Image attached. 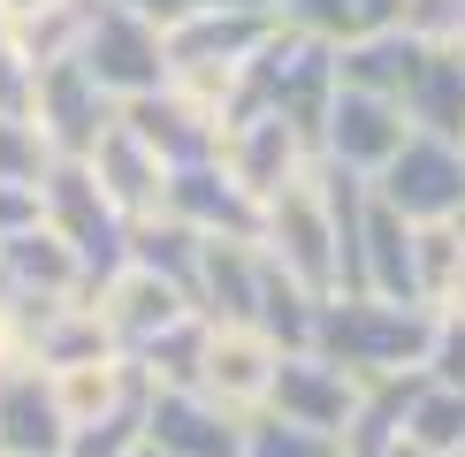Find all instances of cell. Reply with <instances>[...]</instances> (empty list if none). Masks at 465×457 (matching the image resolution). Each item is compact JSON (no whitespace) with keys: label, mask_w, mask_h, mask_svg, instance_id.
Returning a JSON list of instances; mask_svg holds the SVG:
<instances>
[{"label":"cell","mask_w":465,"mask_h":457,"mask_svg":"<svg viewBox=\"0 0 465 457\" xmlns=\"http://www.w3.org/2000/svg\"><path fill=\"white\" fill-rule=\"evenodd\" d=\"M54 168V152H46V138H38V122L31 114H0V176L8 183H38Z\"/></svg>","instance_id":"obj_31"},{"label":"cell","mask_w":465,"mask_h":457,"mask_svg":"<svg viewBox=\"0 0 465 457\" xmlns=\"http://www.w3.org/2000/svg\"><path fill=\"white\" fill-rule=\"evenodd\" d=\"M374 457H420V450H412V442H404V434H397V442H381Z\"/></svg>","instance_id":"obj_42"},{"label":"cell","mask_w":465,"mask_h":457,"mask_svg":"<svg viewBox=\"0 0 465 457\" xmlns=\"http://www.w3.org/2000/svg\"><path fill=\"white\" fill-rule=\"evenodd\" d=\"M397 107H404V122H412V130L465 138V53L458 46H428V53H420V69L404 76Z\"/></svg>","instance_id":"obj_21"},{"label":"cell","mask_w":465,"mask_h":457,"mask_svg":"<svg viewBox=\"0 0 465 457\" xmlns=\"http://www.w3.org/2000/svg\"><path fill=\"white\" fill-rule=\"evenodd\" d=\"M76 62H84L114 100H138V92L168 84V31L153 15L123 8V0H92L76 15Z\"/></svg>","instance_id":"obj_2"},{"label":"cell","mask_w":465,"mask_h":457,"mask_svg":"<svg viewBox=\"0 0 465 457\" xmlns=\"http://www.w3.org/2000/svg\"><path fill=\"white\" fill-rule=\"evenodd\" d=\"M69 450V419L54 404V381L38 358L0 366V457H54Z\"/></svg>","instance_id":"obj_14"},{"label":"cell","mask_w":465,"mask_h":457,"mask_svg":"<svg viewBox=\"0 0 465 457\" xmlns=\"http://www.w3.org/2000/svg\"><path fill=\"white\" fill-rule=\"evenodd\" d=\"M123 122L161 152V168H191V160H214L222 152V114L206 100H191L183 84H161V92L123 100Z\"/></svg>","instance_id":"obj_11"},{"label":"cell","mask_w":465,"mask_h":457,"mask_svg":"<svg viewBox=\"0 0 465 457\" xmlns=\"http://www.w3.org/2000/svg\"><path fill=\"white\" fill-rule=\"evenodd\" d=\"M442 305H450V313H465V259H458V275H450V290H442Z\"/></svg>","instance_id":"obj_40"},{"label":"cell","mask_w":465,"mask_h":457,"mask_svg":"<svg viewBox=\"0 0 465 457\" xmlns=\"http://www.w3.org/2000/svg\"><path fill=\"white\" fill-rule=\"evenodd\" d=\"M428 328H435V305L420 297H374V290H336L321 297L313 313V351L336 358L343 374H397V366H420L428 351Z\"/></svg>","instance_id":"obj_1"},{"label":"cell","mask_w":465,"mask_h":457,"mask_svg":"<svg viewBox=\"0 0 465 457\" xmlns=\"http://www.w3.org/2000/svg\"><path fill=\"white\" fill-rule=\"evenodd\" d=\"M252 305H260V237H206L199 244V282H191V313L252 320Z\"/></svg>","instance_id":"obj_18"},{"label":"cell","mask_w":465,"mask_h":457,"mask_svg":"<svg viewBox=\"0 0 465 457\" xmlns=\"http://www.w3.org/2000/svg\"><path fill=\"white\" fill-rule=\"evenodd\" d=\"M412 0H359V31H404Z\"/></svg>","instance_id":"obj_37"},{"label":"cell","mask_w":465,"mask_h":457,"mask_svg":"<svg viewBox=\"0 0 465 457\" xmlns=\"http://www.w3.org/2000/svg\"><path fill=\"white\" fill-rule=\"evenodd\" d=\"M420 366H397V374H366L359 381V404H351V419L336 427V450L343 457H374L381 442H397L404 434V404L420 396Z\"/></svg>","instance_id":"obj_22"},{"label":"cell","mask_w":465,"mask_h":457,"mask_svg":"<svg viewBox=\"0 0 465 457\" xmlns=\"http://www.w3.org/2000/svg\"><path fill=\"white\" fill-rule=\"evenodd\" d=\"M84 297H92V313H100V328H107V343L114 351H145L153 335L168 328V320H183L191 313V297L176 290V282H161V275H145V267H114V275H100V282H84Z\"/></svg>","instance_id":"obj_8"},{"label":"cell","mask_w":465,"mask_h":457,"mask_svg":"<svg viewBox=\"0 0 465 457\" xmlns=\"http://www.w3.org/2000/svg\"><path fill=\"white\" fill-rule=\"evenodd\" d=\"M442 457H465V450H442Z\"/></svg>","instance_id":"obj_43"},{"label":"cell","mask_w":465,"mask_h":457,"mask_svg":"<svg viewBox=\"0 0 465 457\" xmlns=\"http://www.w3.org/2000/svg\"><path fill=\"white\" fill-rule=\"evenodd\" d=\"M54 8H76V15H84L92 0H0V24L24 31V24H38V15H54Z\"/></svg>","instance_id":"obj_36"},{"label":"cell","mask_w":465,"mask_h":457,"mask_svg":"<svg viewBox=\"0 0 465 457\" xmlns=\"http://www.w3.org/2000/svg\"><path fill=\"white\" fill-rule=\"evenodd\" d=\"M199 351H206V313H183L130 358H138V374L153 389H191V381H199Z\"/></svg>","instance_id":"obj_27"},{"label":"cell","mask_w":465,"mask_h":457,"mask_svg":"<svg viewBox=\"0 0 465 457\" xmlns=\"http://www.w3.org/2000/svg\"><path fill=\"white\" fill-rule=\"evenodd\" d=\"M123 457H168V450H161V442H153V434H138V442H130Z\"/></svg>","instance_id":"obj_41"},{"label":"cell","mask_w":465,"mask_h":457,"mask_svg":"<svg viewBox=\"0 0 465 457\" xmlns=\"http://www.w3.org/2000/svg\"><path fill=\"white\" fill-rule=\"evenodd\" d=\"M199 228H183L168 206H153V214L130 221V237H123V259L130 267H145V275H161V282H176V290L191 297V282H199Z\"/></svg>","instance_id":"obj_24"},{"label":"cell","mask_w":465,"mask_h":457,"mask_svg":"<svg viewBox=\"0 0 465 457\" xmlns=\"http://www.w3.org/2000/svg\"><path fill=\"white\" fill-rule=\"evenodd\" d=\"M237 457H343L336 450V434H321V427H298V419H282V412H244V434H237Z\"/></svg>","instance_id":"obj_28"},{"label":"cell","mask_w":465,"mask_h":457,"mask_svg":"<svg viewBox=\"0 0 465 457\" xmlns=\"http://www.w3.org/2000/svg\"><path fill=\"white\" fill-rule=\"evenodd\" d=\"M420 374H428V381H450V389H465V313L435 305V328H428V351H420Z\"/></svg>","instance_id":"obj_32"},{"label":"cell","mask_w":465,"mask_h":457,"mask_svg":"<svg viewBox=\"0 0 465 457\" xmlns=\"http://www.w3.org/2000/svg\"><path fill=\"white\" fill-rule=\"evenodd\" d=\"M84 282H92L84 259H76L69 244L46 228V214H38L31 228H15V237H0V290H24V297H76Z\"/></svg>","instance_id":"obj_19"},{"label":"cell","mask_w":465,"mask_h":457,"mask_svg":"<svg viewBox=\"0 0 465 457\" xmlns=\"http://www.w3.org/2000/svg\"><path fill=\"white\" fill-rule=\"evenodd\" d=\"M458 53H465V46H458Z\"/></svg>","instance_id":"obj_45"},{"label":"cell","mask_w":465,"mask_h":457,"mask_svg":"<svg viewBox=\"0 0 465 457\" xmlns=\"http://www.w3.org/2000/svg\"><path fill=\"white\" fill-rule=\"evenodd\" d=\"M420 38L412 31H351L336 46V84H351V92H381V100H397L404 92V76L420 69Z\"/></svg>","instance_id":"obj_23"},{"label":"cell","mask_w":465,"mask_h":457,"mask_svg":"<svg viewBox=\"0 0 465 457\" xmlns=\"http://www.w3.org/2000/svg\"><path fill=\"white\" fill-rule=\"evenodd\" d=\"M275 24L298 31V38H328V46H343V38L359 31V0H275Z\"/></svg>","instance_id":"obj_30"},{"label":"cell","mask_w":465,"mask_h":457,"mask_svg":"<svg viewBox=\"0 0 465 457\" xmlns=\"http://www.w3.org/2000/svg\"><path fill=\"white\" fill-rule=\"evenodd\" d=\"M351 290L420 297V282H412V221H404L390 199H366V221H359V282H351ZM420 305H428V297H420Z\"/></svg>","instance_id":"obj_20"},{"label":"cell","mask_w":465,"mask_h":457,"mask_svg":"<svg viewBox=\"0 0 465 457\" xmlns=\"http://www.w3.org/2000/svg\"><path fill=\"white\" fill-rule=\"evenodd\" d=\"M351 404H359V374H343L336 358H321V351H282V358H275V381H267V412L298 419V427L336 434L343 419H351Z\"/></svg>","instance_id":"obj_13"},{"label":"cell","mask_w":465,"mask_h":457,"mask_svg":"<svg viewBox=\"0 0 465 457\" xmlns=\"http://www.w3.org/2000/svg\"><path fill=\"white\" fill-rule=\"evenodd\" d=\"M24 114L38 122V138H46L54 160H84V152L114 130L123 100H114L100 76L76 62V46H69V53H46V62H38V84H31V107Z\"/></svg>","instance_id":"obj_3"},{"label":"cell","mask_w":465,"mask_h":457,"mask_svg":"<svg viewBox=\"0 0 465 457\" xmlns=\"http://www.w3.org/2000/svg\"><path fill=\"white\" fill-rule=\"evenodd\" d=\"M458 145H465V138H458Z\"/></svg>","instance_id":"obj_46"},{"label":"cell","mask_w":465,"mask_h":457,"mask_svg":"<svg viewBox=\"0 0 465 457\" xmlns=\"http://www.w3.org/2000/svg\"><path fill=\"white\" fill-rule=\"evenodd\" d=\"M404 442H412L420 457L465 450V389H450V381H420V396L404 404Z\"/></svg>","instance_id":"obj_26"},{"label":"cell","mask_w":465,"mask_h":457,"mask_svg":"<svg viewBox=\"0 0 465 457\" xmlns=\"http://www.w3.org/2000/svg\"><path fill=\"white\" fill-rule=\"evenodd\" d=\"M374 199H390L404 221H458L465 214V145L435 130H404V145L381 160Z\"/></svg>","instance_id":"obj_6"},{"label":"cell","mask_w":465,"mask_h":457,"mask_svg":"<svg viewBox=\"0 0 465 457\" xmlns=\"http://www.w3.org/2000/svg\"><path fill=\"white\" fill-rule=\"evenodd\" d=\"M84 168H92V183L107 190V206L123 221H138V214H153V206H161V183H168V168H161V152H153L138 130L123 122V114H114V130L100 145L84 152Z\"/></svg>","instance_id":"obj_17"},{"label":"cell","mask_w":465,"mask_h":457,"mask_svg":"<svg viewBox=\"0 0 465 457\" xmlns=\"http://www.w3.org/2000/svg\"><path fill=\"white\" fill-rule=\"evenodd\" d=\"M123 8H138V15H153V24H176V15H191V0H123Z\"/></svg>","instance_id":"obj_38"},{"label":"cell","mask_w":465,"mask_h":457,"mask_svg":"<svg viewBox=\"0 0 465 457\" xmlns=\"http://www.w3.org/2000/svg\"><path fill=\"white\" fill-rule=\"evenodd\" d=\"M404 107L397 100H381V92H351V84H336V100H328V122H321V160H336V168H351V176L374 183L381 176V160L404 145Z\"/></svg>","instance_id":"obj_9"},{"label":"cell","mask_w":465,"mask_h":457,"mask_svg":"<svg viewBox=\"0 0 465 457\" xmlns=\"http://www.w3.org/2000/svg\"><path fill=\"white\" fill-rule=\"evenodd\" d=\"M145 434L168 457H237L244 419L222 412L214 396H199V389H153L145 396Z\"/></svg>","instance_id":"obj_15"},{"label":"cell","mask_w":465,"mask_h":457,"mask_svg":"<svg viewBox=\"0 0 465 457\" xmlns=\"http://www.w3.org/2000/svg\"><path fill=\"white\" fill-rule=\"evenodd\" d=\"M38 214H46V228L69 244L76 259H84V275H92V282L123 267V237H130V221L107 206V190L92 183V168H84V160H54L46 176H38Z\"/></svg>","instance_id":"obj_5"},{"label":"cell","mask_w":465,"mask_h":457,"mask_svg":"<svg viewBox=\"0 0 465 457\" xmlns=\"http://www.w3.org/2000/svg\"><path fill=\"white\" fill-rule=\"evenodd\" d=\"M191 8H237V15H275V0H191Z\"/></svg>","instance_id":"obj_39"},{"label":"cell","mask_w":465,"mask_h":457,"mask_svg":"<svg viewBox=\"0 0 465 457\" xmlns=\"http://www.w3.org/2000/svg\"><path fill=\"white\" fill-rule=\"evenodd\" d=\"M54 457H69V450H54Z\"/></svg>","instance_id":"obj_44"},{"label":"cell","mask_w":465,"mask_h":457,"mask_svg":"<svg viewBox=\"0 0 465 457\" xmlns=\"http://www.w3.org/2000/svg\"><path fill=\"white\" fill-rule=\"evenodd\" d=\"M313 313H321V297L260 252V305H252V328L275 343V351H313Z\"/></svg>","instance_id":"obj_25"},{"label":"cell","mask_w":465,"mask_h":457,"mask_svg":"<svg viewBox=\"0 0 465 457\" xmlns=\"http://www.w3.org/2000/svg\"><path fill=\"white\" fill-rule=\"evenodd\" d=\"M214 160L267 206L290 176H305V168H313V145H305L275 107H260V114H237V122L222 130V152H214Z\"/></svg>","instance_id":"obj_10"},{"label":"cell","mask_w":465,"mask_h":457,"mask_svg":"<svg viewBox=\"0 0 465 457\" xmlns=\"http://www.w3.org/2000/svg\"><path fill=\"white\" fill-rule=\"evenodd\" d=\"M161 206H168V214H176L183 228H199V237H260V199H252V190L229 176L222 160L168 168Z\"/></svg>","instance_id":"obj_12"},{"label":"cell","mask_w":465,"mask_h":457,"mask_svg":"<svg viewBox=\"0 0 465 457\" xmlns=\"http://www.w3.org/2000/svg\"><path fill=\"white\" fill-rule=\"evenodd\" d=\"M458 259H465L458 221H412V282H420V297H428V305H442Z\"/></svg>","instance_id":"obj_29"},{"label":"cell","mask_w":465,"mask_h":457,"mask_svg":"<svg viewBox=\"0 0 465 457\" xmlns=\"http://www.w3.org/2000/svg\"><path fill=\"white\" fill-rule=\"evenodd\" d=\"M275 343H267L252 320H206V351H199V381L191 389L214 396L222 412H260L267 404V381H275Z\"/></svg>","instance_id":"obj_7"},{"label":"cell","mask_w":465,"mask_h":457,"mask_svg":"<svg viewBox=\"0 0 465 457\" xmlns=\"http://www.w3.org/2000/svg\"><path fill=\"white\" fill-rule=\"evenodd\" d=\"M46 381H54V404H62L69 434H76V427H92V419H107L114 404H130V396H145V389H153V381L138 374V358H123V351L62 358V366H46Z\"/></svg>","instance_id":"obj_16"},{"label":"cell","mask_w":465,"mask_h":457,"mask_svg":"<svg viewBox=\"0 0 465 457\" xmlns=\"http://www.w3.org/2000/svg\"><path fill=\"white\" fill-rule=\"evenodd\" d=\"M31 84H38V53L0 24V114H24L31 107Z\"/></svg>","instance_id":"obj_33"},{"label":"cell","mask_w":465,"mask_h":457,"mask_svg":"<svg viewBox=\"0 0 465 457\" xmlns=\"http://www.w3.org/2000/svg\"><path fill=\"white\" fill-rule=\"evenodd\" d=\"M260 252L282 275H298L313 297H336V221H328V199H321V168L290 176L260 206Z\"/></svg>","instance_id":"obj_4"},{"label":"cell","mask_w":465,"mask_h":457,"mask_svg":"<svg viewBox=\"0 0 465 457\" xmlns=\"http://www.w3.org/2000/svg\"><path fill=\"white\" fill-rule=\"evenodd\" d=\"M38 221V183H8L0 176V237H15V228Z\"/></svg>","instance_id":"obj_35"},{"label":"cell","mask_w":465,"mask_h":457,"mask_svg":"<svg viewBox=\"0 0 465 457\" xmlns=\"http://www.w3.org/2000/svg\"><path fill=\"white\" fill-rule=\"evenodd\" d=\"M404 31L420 46H465V0H412L404 8Z\"/></svg>","instance_id":"obj_34"}]
</instances>
